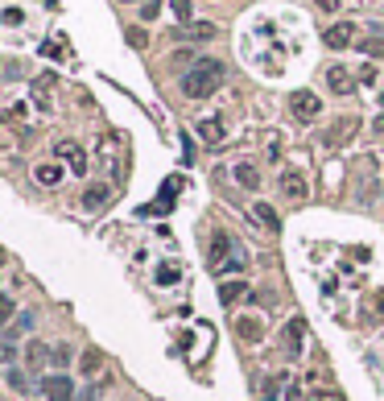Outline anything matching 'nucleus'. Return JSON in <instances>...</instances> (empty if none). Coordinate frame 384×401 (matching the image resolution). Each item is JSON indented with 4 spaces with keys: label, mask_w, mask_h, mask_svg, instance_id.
<instances>
[{
    "label": "nucleus",
    "mask_w": 384,
    "mask_h": 401,
    "mask_svg": "<svg viewBox=\"0 0 384 401\" xmlns=\"http://www.w3.org/2000/svg\"><path fill=\"white\" fill-rule=\"evenodd\" d=\"M223 79H227V66L219 58H199L182 75V95L186 99H207V95H215V91L223 87Z\"/></svg>",
    "instance_id": "obj_1"
},
{
    "label": "nucleus",
    "mask_w": 384,
    "mask_h": 401,
    "mask_svg": "<svg viewBox=\"0 0 384 401\" xmlns=\"http://www.w3.org/2000/svg\"><path fill=\"white\" fill-rule=\"evenodd\" d=\"M298 377L290 372V368H281V372H273V377H264V401H301Z\"/></svg>",
    "instance_id": "obj_2"
},
{
    "label": "nucleus",
    "mask_w": 384,
    "mask_h": 401,
    "mask_svg": "<svg viewBox=\"0 0 384 401\" xmlns=\"http://www.w3.org/2000/svg\"><path fill=\"white\" fill-rule=\"evenodd\" d=\"M290 112H294V120L310 125V120L322 116V99H318L314 91H294V95H290Z\"/></svg>",
    "instance_id": "obj_3"
},
{
    "label": "nucleus",
    "mask_w": 384,
    "mask_h": 401,
    "mask_svg": "<svg viewBox=\"0 0 384 401\" xmlns=\"http://www.w3.org/2000/svg\"><path fill=\"white\" fill-rule=\"evenodd\" d=\"M301 344H306V318H290L285 323V331H281V348H285V356L290 360H298L301 356Z\"/></svg>",
    "instance_id": "obj_4"
},
{
    "label": "nucleus",
    "mask_w": 384,
    "mask_h": 401,
    "mask_svg": "<svg viewBox=\"0 0 384 401\" xmlns=\"http://www.w3.org/2000/svg\"><path fill=\"white\" fill-rule=\"evenodd\" d=\"M215 34H219V25H211V21H190V25L173 29L178 42H207V38H215Z\"/></svg>",
    "instance_id": "obj_5"
},
{
    "label": "nucleus",
    "mask_w": 384,
    "mask_h": 401,
    "mask_svg": "<svg viewBox=\"0 0 384 401\" xmlns=\"http://www.w3.org/2000/svg\"><path fill=\"white\" fill-rule=\"evenodd\" d=\"M42 393L45 401H75V385H71V377H45Z\"/></svg>",
    "instance_id": "obj_6"
},
{
    "label": "nucleus",
    "mask_w": 384,
    "mask_h": 401,
    "mask_svg": "<svg viewBox=\"0 0 384 401\" xmlns=\"http://www.w3.org/2000/svg\"><path fill=\"white\" fill-rule=\"evenodd\" d=\"M277 186H281V195H290V199H306V195H310V182H306L301 170H285V174L277 178Z\"/></svg>",
    "instance_id": "obj_7"
},
{
    "label": "nucleus",
    "mask_w": 384,
    "mask_h": 401,
    "mask_svg": "<svg viewBox=\"0 0 384 401\" xmlns=\"http://www.w3.org/2000/svg\"><path fill=\"white\" fill-rule=\"evenodd\" d=\"M54 153L71 162V174H87V153L75 145V141H58V145H54Z\"/></svg>",
    "instance_id": "obj_8"
},
{
    "label": "nucleus",
    "mask_w": 384,
    "mask_h": 401,
    "mask_svg": "<svg viewBox=\"0 0 384 401\" xmlns=\"http://www.w3.org/2000/svg\"><path fill=\"white\" fill-rule=\"evenodd\" d=\"M253 298V290L244 286V281H219V302L223 307H240V302H248Z\"/></svg>",
    "instance_id": "obj_9"
},
{
    "label": "nucleus",
    "mask_w": 384,
    "mask_h": 401,
    "mask_svg": "<svg viewBox=\"0 0 384 401\" xmlns=\"http://www.w3.org/2000/svg\"><path fill=\"white\" fill-rule=\"evenodd\" d=\"M322 42L331 45V50H347V45H355V25H351V21H343V25H331V29L322 34Z\"/></svg>",
    "instance_id": "obj_10"
},
{
    "label": "nucleus",
    "mask_w": 384,
    "mask_h": 401,
    "mask_svg": "<svg viewBox=\"0 0 384 401\" xmlns=\"http://www.w3.org/2000/svg\"><path fill=\"white\" fill-rule=\"evenodd\" d=\"M108 199H112V186L91 182V186L83 190V211H104V207H108Z\"/></svg>",
    "instance_id": "obj_11"
},
{
    "label": "nucleus",
    "mask_w": 384,
    "mask_h": 401,
    "mask_svg": "<svg viewBox=\"0 0 384 401\" xmlns=\"http://www.w3.org/2000/svg\"><path fill=\"white\" fill-rule=\"evenodd\" d=\"M355 129H360V120H355V116H343V120L331 125V133L322 136V141H327V145H347V141L355 136Z\"/></svg>",
    "instance_id": "obj_12"
},
{
    "label": "nucleus",
    "mask_w": 384,
    "mask_h": 401,
    "mask_svg": "<svg viewBox=\"0 0 384 401\" xmlns=\"http://www.w3.org/2000/svg\"><path fill=\"white\" fill-rule=\"evenodd\" d=\"M173 190H182V182H166V186H162V195H157L149 207H141V216H166V211H170V203H173Z\"/></svg>",
    "instance_id": "obj_13"
},
{
    "label": "nucleus",
    "mask_w": 384,
    "mask_h": 401,
    "mask_svg": "<svg viewBox=\"0 0 384 401\" xmlns=\"http://www.w3.org/2000/svg\"><path fill=\"white\" fill-rule=\"evenodd\" d=\"M227 248H232V240H227V232H215V240H211V253H207V257H211L207 265H211L215 273H219V269H223V265H227V261H232V257H227Z\"/></svg>",
    "instance_id": "obj_14"
},
{
    "label": "nucleus",
    "mask_w": 384,
    "mask_h": 401,
    "mask_svg": "<svg viewBox=\"0 0 384 401\" xmlns=\"http://www.w3.org/2000/svg\"><path fill=\"white\" fill-rule=\"evenodd\" d=\"M327 87L339 91V95H351V91H355V79H351V71H343V66H331V71H327Z\"/></svg>",
    "instance_id": "obj_15"
},
{
    "label": "nucleus",
    "mask_w": 384,
    "mask_h": 401,
    "mask_svg": "<svg viewBox=\"0 0 384 401\" xmlns=\"http://www.w3.org/2000/svg\"><path fill=\"white\" fill-rule=\"evenodd\" d=\"M236 335H240L244 344H260V339H264V327H260V318H240V323H236Z\"/></svg>",
    "instance_id": "obj_16"
},
{
    "label": "nucleus",
    "mask_w": 384,
    "mask_h": 401,
    "mask_svg": "<svg viewBox=\"0 0 384 401\" xmlns=\"http://www.w3.org/2000/svg\"><path fill=\"white\" fill-rule=\"evenodd\" d=\"M79 372H87V377H99V372H104V352H99V348H87L83 356H79Z\"/></svg>",
    "instance_id": "obj_17"
},
{
    "label": "nucleus",
    "mask_w": 384,
    "mask_h": 401,
    "mask_svg": "<svg viewBox=\"0 0 384 401\" xmlns=\"http://www.w3.org/2000/svg\"><path fill=\"white\" fill-rule=\"evenodd\" d=\"M199 136L207 145H223V120H199Z\"/></svg>",
    "instance_id": "obj_18"
},
{
    "label": "nucleus",
    "mask_w": 384,
    "mask_h": 401,
    "mask_svg": "<svg viewBox=\"0 0 384 401\" xmlns=\"http://www.w3.org/2000/svg\"><path fill=\"white\" fill-rule=\"evenodd\" d=\"M253 216H256L260 223H264L269 232H277V227H281V216H277V211H273L269 203H256V207H253Z\"/></svg>",
    "instance_id": "obj_19"
},
{
    "label": "nucleus",
    "mask_w": 384,
    "mask_h": 401,
    "mask_svg": "<svg viewBox=\"0 0 384 401\" xmlns=\"http://www.w3.org/2000/svg\"><path fill=\"white\" fill-rule=\"evenodd\" d=\"M34 174H38V182H42V186H58V182H62V170H58L54 162H42Z\"/></svg>",
    "instance_id": "obj_20"
},
{
    "label": "nucleus",
    "mask_w": 384,
    "mask_h": 401,
    "mask_svg": "<svg viewBox=\"0 0 384 401\" xmlns=\"http://www.w3.org/2000/svg\"><path fill=\"white\" fill-rule=\"evenodd\" d=\"M236 182H240V186H248V190H256V186H260V174H256V166L240 162V166H236Z\"/></svg>",
    "instance_id": "obj_21"
},
{
    "label": "nucleus",
    "mask_w": 384,
    "mask_h": 401,
    "mask_svg": "<svg viewBox=\"0 0 384 401\" xmlns=\"http://www.w3.org/2000/svg\"><path fill=\"white\" fill-rule=\"evenodd\" d=\"M368 58H384V34H372V38H364V42H355Z\"/></svg>",
    "instance_id": "obj_22"
},
{
    "label": "nucleus",
    "mask_w": 384,
    "mask_h": 401,
    "mask_svg": "<svg viewBox=\"0 0 384 401\" xmlns=\"http://www.w3.org/2000/svg\"><path fill=\"white\" fill-rule=\"evenodd\" d=\"M25 356H29V368H42V364H45V356H50V348H45L42 339H34V344L25 348Z\"/></svg>",
    "instance_id": "obj_23"
},
{
    "label": "nucleus",
    "mask_w": 384,
    "mask_h": 401,
    "mask_svg": "<svg viewBox=\"0 0 384 401\" xmlns=\"http://www.w3.org/2000/svg\"><path fill=\"white\" fill-rule=\"evenodd\" d=\"M8 360H17V339H13V331L0 335V364H8Z\"/></svg>",
    "instance_id": "obj_24"
},
{
    "label": "nucleus",
    "mask_w": 384,
    "mask_h": 401,
    "mask_svg": "<svg viewBox=\"0 0 384 401\" xmlns=\"http://www.w3.org/2000/svg\"><path fill=\"white\" fill-rule=\"evenodd\" d=\"M306 401H343V393L331 389V385H327V389H306Z\"/></svg>",
    "instance_id": "obj_25"
},
{
    "label": "nucleus",
    "mask_w": 384,
    "mask_h": 401,
    "mask_svg": "<svg viewBox=\"0 0 384 401\" xmlns=\"http://www.w3.org/2000/svg\"><path fill=\"white\" fill-rule=\"evenodd\" d=\"M170 8H173V17H178L182 25H190V0H170Z\"/></svg>",
    "instance_id": "obj_26"
},
{
    "label": "nucleus",
    "mask_w": 384,
    "mask_h": 401,
    "mask_svg": "<svg viewBox=\"0 0 384 401\" xmlns=\"http://www.w3.org/2000/svg\"><path fill=\"white\" fill-rule=\"evenodd\" d=\"M104 389H108V381H95L91 389H83V398H75V401H104Z\"/></svg>",
    "instance_id": "obj_27"
},
{
    "label": "nucleus",
    "mask_w": 384,
    "mask_h": 401,
    "mask_svg": "<svg viewBox=\"0 0 384 401\" xmlns=\"http://www.w3.org/2000/svg\"><path fill=\"white\" fill-rule=\"evenodd\" d=\"M13 311H17V307H13V298H8V294H0V327H4V323H13Z\"/></svg>",
    "instance_id": "obj_28"
},
{
    "label": "nucleus",
    "mask_w": 384,
    "mask_h": 401,
    "mask_svg": "<svg viewBox=\"0 0 384 401\" xmlns=\"http://www.w3.org/2000/svg\"><path fill=\"white\" fill-rule=\"evenodd\" d=\"M173 281H178V269H173V265L157 269V286H173Z\"/></svg>",
    "instance_id": "obj_29"
},
{
    "label": "nucleus",
    "mask_w": 384,
    "mask_h": 401,
    "mask_svg": "<svg viewBox=\"0 0 384 401\" xmlns=\"http://www.w3.org/2000/svg\"><path fill=\"white\" fill-rule=\"evenodd\" d=\"M157 13H162V0H145V4H141V17H145V21H153Z\"/></svg>",
    "instance_id": "obj_30"
},
{
    "label": "nucleus",
    "mask_w": 384,
    "mask_h": 401,
    "mask_svg": "<svg viewBox=\"0 0 384 401\" xmlns=\"http://www.w3.org/2000/svg\"><path fill=\"white\" fill-rule=\"evenodd\" d=\"M54 364H58V368L71 364V348H54Z\"/></svg>",
    "instance_id": "obj_31"
},
{
    "label": "nucleus",
    "mask_w": 384,
    "mask_h": 401,
    "mask_svg": "<svg viewBox=\"0 0 384 401\" xmlns=\"http://www.w3.org/2000/svg\"><path fill=\"white\" fill-rule=\"evenodd\" d=\"M314 4H318L322 13H339V4H343V0H314Z\"/></svg>",
    "instance_id": "obj_32"
},
{
    "label": "nucleus",
    "mask_w": 384,
    "mask_h": 401,
    "mask_svg": "<svg viewBox=\"0 0 384 401\" xmlns=\"http://www.w3.org/2000/svg\"><path fill=\"white\" fill-rule=\"evenodd\" d=\"M8 385H13V389H25V377H21V372H13V368H8Z\"/></svg>",
    "instance_id": "obj_33"
},
{
    "label": "nucleus",
    "mask_w": 384,
    "mask_h": 401,
    "mask_svg": "<svg viewBox=\"0 0 384 401\" xmlns=\"http://www.w3.org/2000/svg\"><path fill=\"white\" fill-rule=\"evenodd\" d=\"M372 133H376V136H384V116H376V120H372Z\"/></svg>",
    "instance_id": "obj_34"
},
{
    "label": "nucleus",
    "mask_w": 384,
    "mask_h": 401,
    "mask_svg": "<svg viewBox=\"0 0 384 401\" xmlns=\"http://www.w3.org/2000/svg\"><path fill=\"white\" fill-rule=\"evenodd\" d=\"M381 108H384V91H381Z\"/></svg>",
    "instance_id": "obj_35"
},
{
    "label": "nucleus",
    "mask_w": 384,
    "mask_h": 401,
    "mask_svg": "<svg viewBox=\"0 0 384 401\" xmlns=\"http://www.w3.org/2000/svg\"><path fill=\"white\" fill-rule=\"evenodd\" d=\"M0 265H4V253H0Z\"/></svg>",
    "instance_id": "obj_36"
},
{
    "label": "nucleus",
    "mask_w": 384,
    "mask_h": 401,
    "mask_svg": "<svg viewBox=\"0 0 384 401\" xmlns=\"http://www.w3.org/2000/svg\"><path fill=\"white\" fill-rule=\"evenodd\" d=\"M125 4H132V0H125Z\"/></svg>",
    "instance_id": "obj_37"
}]
</instances>
